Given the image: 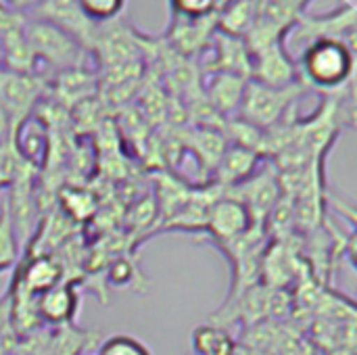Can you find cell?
I'll use <instances>...</instances> for the list:
<instances>
[{
	"instance_id": "obj_1",
	"label": "cell",
	"mask_w": 357,
	"mask_h": 355,
	"mask_svg": "<svg viewBox=\"0 0 357 355\" xmlns=\"http://www.w3.org/2000/svg\"><path fill=\"white\" fill-rule=\"evenodd\" d=\"M299 82L322 96L337 94L354 84L356 48L341 40H316L297 56Z\"/></svg>"
},
{
	"instance_id": "obj_2",
	"label": "cell",
	"mask_w": 357,
	"mask_h": 355,
	"mask_svg": "<svg viewBox=\"0 0 357 355\" xmlns=\"http://www.w3.org/2000/svg\"><path fill=\"white\" fill-rule=\"evenodd\" d=\"M25 38L36 61V71L38 65L52 69V73L73 67H88V61L92 56L67 31L29 15H25Z\"/></svg>"
},
{
	"instance_id": "obj_3",
	"label": "cell",
	"mask_w": 357,
	"mask_h": 355,
	"mask_svg": "<svg viewBox=\"0 0 357 355\" xmlns=\"http://www.w3.org/2000/svg\"><path fill=\"white\" fill-rule=\"evenodd\" d=\"M303 94H307V88L301 82L291 84L287 88H270L249 80L236 117L259 130H270L295 111L297 100Z\"/></svg>"
},
{
	"instance_id": "obj_4",
	"label": "cell",
	"mask_w": 357,
	"mask_h": 355,
	"mask_svg": "<svg viewBox=\"0 0 357 355\" xmlns=\"http://www.w3.org/2000/svg\"><path fill=\"white\" fill-rule=\"evenodd\" d=\"M356 6H339L326 15H312L305 13L293 25V29L284 38V46L293 54H297L316 40H341L356 48Z\"/></svg>"
},
{
	"instance_id": "obj_5",
	"label": "cell",
	"mask_w": 357,
	"mask_h": 355,
	"mask_svg": "<svg viewBox=\"0 0 357 355\" xmlns=\"http://www.w3.org/2000/svg\"><path fill=\"white\" fill-rule=\"evenodd\" d=\"M314 0H255V23L245 44L249 52L266 48L276 42H284L293 25L307 13Z\"/></svg>"
},
{
	"instance_id": "obj_6",
	"label": "cell",
	"mask_w": 357,
	"mask_h": 355,
	"mask_svg": "<svg viewBox=\"0 0 357 355\" xmlns=\"http://www.w3.org/2000/svg\"><path fill=\"white\" fill-rule=\"evenodd\" d=\"M48 92V82L36 73H17L0 67V109L4 111L10 136L29 119Z\"/></svg>"
},
{
	"instance_id": "obj_7",
	"label": "cell",
	"mask_w": 357,
	"mask_h": 355,
	"mask_svg": "<svg viewBox=\"0 0 357 355\" xmlns=\"http://www.w3.org/2000/svg\"><path fill=\"white\" fill-rule=\"evenodd\" d=\"M224 195L241 201L249 209L253 222L264 228V222L282 199V184L276 165L270 161L268 165L257 167V172L251 178H247L230 190H224Z\"/></svg>"
},
{
	"instance_id": "obj_8",
	"label": "cell",
	"mask_w": 357,
	"mask_h": 355,
	"mask_svg": "<svg viewBox=\"0 0 357 355\" xmlns=\"http://www.w3.org/2000/svg\"><path fill=\"white\" fill-rule=\"evenodd\" d=\"M29 17L48 21L52 25H56L59 29L67 31L71 38H75L90 54H92V46L98 33L96 23H92L79 8L77 0H42L31 13Z\"/></svg>"
},
{
	"instance_id": "obj_9",
	"label": "cell",
	"mask_w": 357,
	"mask_h": 355,
	"mask_svg": "<svg viewBox=\"0 0 357 355\" xmlns=\"http://www.w3.org/2000/svg\"><path fill=\"white\" fill-rule=\"evenodd\" d=\"M205 73H234L249 80L251 75V52L245 40L228 36L224 31H213L207 48L197 56Z\"/></svg>"
},
{
	"instance_id": "obj_10",
	"label": "cell",
	"mask_w": 357,
	"mask_h": 355,
	"mask_svg": "<svg viewBox=\"0 0 357 355\" xmlns=\"http://www.w3.org/2000/svg\"><path fill=\"white\" fill-rule=\"evenodd\" d=\"M255 228H261V226L253 222L249 209L241 201L222 192V197L213 203L209 211L205 232L211 239V243L220 247V245H228L232 241L243 239Z\"/></svg>"
},
{
	"instance_id": "obj_11",
	"label": "cell",
	"mask_w": 357,
	"mask_h": 355,
	"mask_svg": "<svg viewBox=\"0 0 357 355\" xmlns=\"http://www.w3.org/2000/svg\"><path fill=\"white\" fill-rule=\"evenodd\" d=\"M249 80L270 88H287L299 82L295 54L289 52L284 42L270 44L251 52V75Z\"/></svg>"
},
{
	"instance_id": "obj_12",
	"label": "cell",
	"mask_w": 357,
	"mask_h": 355,
	"mask_svg": "<svg viewBox=\"0 0 357 355\" xmlns=\"http://www.w3.org/2000/svg\"><path fill=\"white\" fill-rule=\"evenodd\" d=\"M33 310L38 316V322L50 328L73 324L77 310H79V293L73 280H63L56 287L44 291L33 299Z\"/></svg>"
},
{
	"instance_id": "obj_13",
	"label": "cell",
	"mask_w": 357,
	"mask_h": 355,
	"mask_svg": "<svg viewBox=\"0 0 357 355\" xmlns=\"http://www.w3.org/2000/svg\"><path fill=\"white\" fill-rule=\"evenodd\" d=\"M215 31V15L205 19H182L172 17L165 33V44L184 59H197L209 44Z\"/></svg>"
},
{
	"instance_id": "obj_14",
	"label": "cell",
	"mask_w": 357,
	"mask_h": 355,
	"mask_svg": "<svg viewBox=\"0 0 357 355\" xmlns=\"http://www.w3.org/2000/svg\"><path fill=\"white\" fill-rule=\"evenodd\" d=\"M52 86L48 84V92H52L54 103L61 107H75L98 94V75L88 67H73L52 75Z\"/></svg>"
},
{
	"instance_id": "obj_15",
	"label": "cell",
	"mask_w": 357,
	"mask_h": 355,
	"mask_svg": "<svg viewBox=\"0 0 357 355\" xmlns=\"http://www.w3.org/2000/svg\"><path fill=\"white\" fill-rule=\"evenodd\" d=\"M205 77L207 80H205L203 96L207 105L222 119L236 117L241 100H243V92L249 80L243 75H234V73H207Z\"/></svg>"
},
{
	"instance_id": "obj_16",
	"label": "cell",
	"mask_w": 357,
	"mask_h": 355,
	"mask_svg": "<svg viewBox=\"0 0 357 355\" xmlns=\"http://www.w3.org/2000/svg\"><path fill=\"white\" fill-rule=\"evenodd\" d=\"M259 161H261V157L257 153L236 146V144H230V146H226L224 155L220 157L209 182L215 184L218 188H222V192L230 190V188L238 186L241 182H245L247 178H251L257 172Z\"/></svg>"
},
{
	"instance_id": "obj_17",
	"label": "cell",
	"mask_w": 357,
	"mask_h": 355,
	"mask_svg": "<svg viewBox=\"0 0 357 355\" xmlns=\"http://www.w3.org/2000/svg\"><path fill=\"white\" fill-rule=\"evenodd\" d=\"M226 146H228V140H226L224 132L218 128L201 126V128L188 132V136H186V149L195 155L201 169L209 172V174H213ZM209 180H211V176H209Z\"/></svg>"
},
{
	"instance_id": "obj_18",
	"label": "cell",
	"mask_w": 357,
	"mask_h": 355,
	"mask_svg": "<svg viewBox=\"0 0 357 355\" xmlns=\"http://www.w3.org/2000/svg\"><path fill=\"white\" fill-rule=\"evenodd\" d=\"M192 192V184H186L182 180H178L176 176L169 174H157L155 176V209H157V220L161 222V226L172 220L188 201Z\"/></svg>"
},
{
	"instance_id": "obj_19",
	"label": "cell",
	"mask_w": 357,
	"mask_h": 355,
	"mask_svg": "<svg viewBox=\"0 0 357 355\" xmlns=\"http://www.w3.org/2000/svg\"><path fill=\"white\" fill-rule=\"evenodd\" d=\"M94 343H96L94 333L67 324V326L50 328L44 341L42 355H86Z\"/></svg>"
},
{
	"instance_id": "obj_20",
	"label": "cell",
	"mask_w": 357,
	"mask_h": 355,
	"mask_svg": "<svg viewBox=\"0 0 357 355\" xmlns=\"http://www.w3.org/2000/svg\"><path fill=\"white\" fill-rule=\"evenodd\" d=\"M255 0H232L218 8L215 13V29L228 36L245 40L255 23Z\"/></svg>"
},
{
	"instance_id": "obj_21",
	"label": "cell",
	"mask_w": 357,
	"mask_h": 355,
	"mask_svg": "<svg viewBox=\"0 0 357 355\" xmlns=\"http://www.w3.org/2000/svg\"><path fill=\"white\" fill-rule=\"evenodd\" d=\"M190 345L195 355H234L238 341L228 328L207 322L192 331Z\"/></svg>"
},
{
	"instance_id": "obj_22",
	"label": "cell",
	"mask_w": 357,
	"mask_h": 355,
	"mask_svg": "<svg viewBox=\"0 0 357 355\" xmlns=\"http://www.w3.org/2000/svg\"><path fill=\"white\" fill-rule=\"evenodd\" d=\"M21 243L8 216L6 203L0 205V274L13 270L19 264Z\"/></svg>"
},
{
	"instance_id": "obj_23",
	"label": "cell",
	"mask_w": 357,
	"mask_h": 355,
	"mask_svg": "<svg viewBox=\"0 0 357 355\" xmlns=\"http://www.w3.org/2000/svg\"><path fill=\"white\" fill-rule=\"evenodd\" d=\"M61 205H63L67 218L75 220V222L90 220L98 207L94 195L90 190H84V188H65L61 192Z\"/></svg>"
},
{
	"instance_id": "obj_24",
	"label": "cell",
	"mask_w": 357,
	"mask_h": 355,
	"mask_svg": "<svg viewBox=\"0 0 357 355\" xmlns=\"http://www.w3.org/2000/svg\"><path fill=\"white\" fill-rule=\"evenodd\" d=\"M128 0H77L82 13L96 25L113 23L121 19Z\"/></svg>"
},
{
	"instance_id": "obj_25",
	"label": "cell",
	"mask_w": 357,
	"mask_h": 355,
	"mask_svg": "<svg viewBox=\"0 0 357 355\" xmlns=\"http://www.w3.org/2000/svg\"><path fill=\"white\" fill-rule=\"evenodd\" d=\"M172 17L205 19L213 17L220 8V0H167Z\"/></svg>"
},
{
	"instance_id": "obj_26",
	"label": "cell",
	"mask_w": 357,
	"mask_h": 355,
	"mask_svg": "<svg viewBox=\"0 0 357 355\" xmlns=\"http://www.w3.org/2000/svg\"><path fill=\"white\" fill-rule=\"evenodd\" d=\"M96 355H153L151 349L132 335H113L100 343Z\"/></svg>"
},
{
	"instance_id": "obj_27",
	"label": "cell",
	"mask_w": 357,
	"mask_h": 355,
	"mask_svg": "<svg viewBox=\"0 0 357 355\" xmlns=\"http://www.w3.org/2000/svg\"><path fill=\"white\" fill-rule=\"evenodd\" d=\"M136 276H138V270L128 257H117L107 268V280L115 289H123V287L132 285L136 280Z\"/></svg>"
},
{
	"instance_id": "obj_28",
	"label": "cell",
	"mask_w": 357,
	"mask_h": 355,
	"mask_svg": "<svg viewBox=\"0 0 357 355\" xmlns=\"http://www.w3.org/2000/svg\"><path fill=\"white\" fill-rule=\"evenodd\" d=\"M42 0H0V4H4L6 8L10 10H17V13H23V15H29Z\"/></svg>"
},
{
	"instance_id": "obj_29",
	"label": "cell",
	"mask_w": 357,
	"mask_h": 355,
	"mask_svg": "<svg viewBox=\"0 0 357 355\" xmlns=\"http://www.w3.org/2000/svg\"><path fill=\"white\" fill-rule=\"evenodd\" d=\"M8 142H10V126H8V119H6L4 111L0 109V146L8 144Z\"/></svg>"
},
{
	"instance_id": "obj_30",
	"label": "cell",
	"mask_w": 357,
	"mask_h": 355,
	"mask_svg": "<svg viewBox=\"0 0 357 355\" xmlns=\"http://www.w3.org/2000/svg\"><path fill=\"white\" fill-rule=\"evenodd\" d=\"M343 4H347V6H356V0H343Z\"/></svg>"
},
{
	"instance_id": "obj_31",
	"label": "cell",
	"mask_w": 357,
	"mask_h": 355,
	"mask_svg": "<svg viewBox=\"0 0 357 355\" xmlns=\"http://www.w3.org/2000/svg\"><path fill=\"white\" fill-rule=\"evenodd\" d=\"M86 355H88V354H86Z\"/></svg>"
}]
</instances>
